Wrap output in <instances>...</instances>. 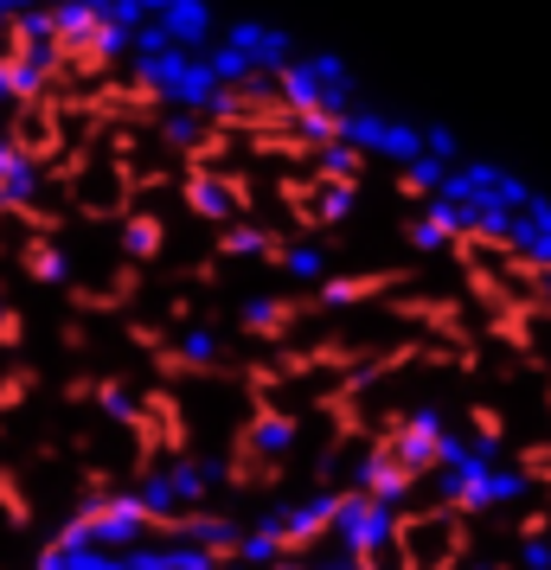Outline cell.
<instances>
[{
	"mask_svg": "<svg viewBox=\"0 0 551 570\" xmlns=\"http://www.w3.org/2000/svg\"><path fill=\"white\" fill-rule=\"evenodd\" d=\"M20 340H27V314L0 308V346H20Z\"/></svg>",
	"mask_w": 551,
	"mask_h": 570,
	"instance_id": "obj_2",
	"label": "cell"
},
{
	"mask_svg": "<svg viewBox=\"0 0 551 570\" xmlns=\"http://www.w3.org/2000/svg\"><path fill=\"white\" fill-rule=\"evenodd\" d=\"M129 250H135V257H155V250H160V225H155V218H135V225H129Z\"/></svg>",
	"mask_w": 551,
	"mask_h": 570,
	"instance_id": "obj_1",
	"label": "cell"
}]
</instances>
